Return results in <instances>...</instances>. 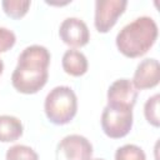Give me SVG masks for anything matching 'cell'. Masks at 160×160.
I'll return each mask as SVG.
<instances>
[{
	"mask_svg": "<svg viewBox=\"0 0 160 160\" xmlns=\"http://www.w3.org/2000/svg\"><path fill=\"white\" fill-rule=\"evenodd\" d=\"M2 71H4V62H2V60L0 59V75L2 74Z\"/></svg>",
	"mask_w": 160,
	"mask_h": 160,
	"instance_id": "cell-17",
	"label": "cell"
},
{
	"mask_svg": "<svg viewBox=\"0 0 160 160\" xmlns=\"http://www.w3.org/2000/svg\"><path fill=\"white\" fill-rule=\"evenodd\" d=\"M44 111L49 121L55 125L70 122L78 111V98L75 91L66 85L55 86L45 98Z\"/></svg>",
	"mask_w": 160,
	"mask_h": 160,
	"instance_id": "cell-3",
	"label": "cell"
},
{
	"mask_svg": "<svg viewBox=\"0 0 160 160\" xmlns=\"http://www.w3.org/2000/svg\"><path fill=\"white\" fill-rule=\"evenodd\" d=\"M94 160H104V159H94Z\"/></svg>",
	"mask_w": 160,
	"mask_h": 160,
	"instance_id": "cell-18",
	"label": "cell"
},
{
	"mask_svg": "<svg viewBox=\"0 0 160 160\" xmlns=\"http://www.w3.org/2000/svg\"><path fill=\"white\" fill-rule=\"evenodd\" d=\"M24 132L20 119L12 115H0V141L11 142L18 140Z\"/></svg>",
	"mask_w": 160,
	"mask_h": 160,
	"instance_id": "cell-11",
	"label": "cell"
},
{
	"mask_svg": "<svg viewBox=\"0 0 160 160\" xmlns=\"http://www.w3.org/2000/svg\"><path fill=\"white\" fill-rule=\"evenodd\" d=\"M158 38V25L150 16H140L126 24L116 35L118 50L126 58L146 54Z\"/></svg>",
	"mask_w": 160,
	"mask_h": 160,
	"instance_id": "cell-2",
	"label": "cell"
},
{
	"mask_svg": "<svg viewBox=\"0 0 160 160\" xmlns=\"http://www.w3.org/2000/svg\"><path fill=\"white\" fill-rule=\"evenodd\" d=\"M115 160H146L144 150L134 144H126L115 151Z\"/></svg>",
	"mask_w": 160,
	"mask_h": 160,
	"instance_id": "cell-14",
	"label": "cell"
},
{
	"mask_svg": "<svg viewBox=\"0 0 160 160\" xmlns=\"http://www.w3.org/2000/svg\"><path fill=\"white\" fill-rule=\"evenodd\" d=\"M159 99L160 95L155 94L152 96H150L145 105H144V115L145 119L148 120L149 124H151L155 128H159L160 125V119H159Z\"/></svg>",
	"mask_w": 160,
	"mask_h": 160,
	"instance_id": "cell-15",
	"label": "cell"
},
{
	"mask_svg": "<svg viewBox=\"0 0 160 160\" xmlns=\"http://www.w3.org/2000/svg\"><path fill=\"white\" fill-rule=\"evenodd\" d=\"M59 36L64 44L72 48L85 46L90 40L89 28L79 18H66L59 28Z\"/></svg>",
	"mask_w": 160,
	"mask_h": 160,
	"instance_id": "cell-7",
	"label": "cell"
},
{
	"mask_svg": "<svg viewBox=\"0 0 160 160\" xmlns=\"http://www.w3.org/2000/svg\"><path fill=\"white\" fill-rule=\"evenodd\" d=\"M16 41V35L12 30L0 26V52H5L10 50Z\"/></svg>",
	"mask_w": 160,
	"mask_h": 160,
	"instance_id": "cell-16",
	"label": "cell"
},
{
	"mask_svg": "<svg viewBox=\"0 0 160 160\" xmlns=\"http://www.w3.org/2000/svg\"><path fill=\"white\" fill-rule=\"evenodd\" d=\"M50 52L42 45L25 48L18 58V65L11 74L12 86L21 94H35L42 89L49 78Z\"/></svg>",
	"mask_w": 160,
	"mask_h": 160,
	"instance_id": "cell-1",
	"label": "cell"
},
{
	"mask_svg": "<svg viewBox=\"0 0 160 160\" xmlns=\"http://www.w3.org/2000/svg\"><path fill=\"white\" fill-rule=\"evenodd\" d=\"M132 126V109L106 105L101 114V129L106 136L120 139L129 134Z\"/></svg>",
	"mask_w": 160,
	"mask_h": 160,
	"instance_id": "cell-4",
	"label": "cell"
},
{
	"mask_svg": "<svg viewBox=\"0 0 160 160\" xmlns=\"http://www.w3.org/2000/svg\"><path fill=\"white\" fill-rule=\"evenodd\" d=\"M61 65L64 71L71 76L84 75L88 71V66H89L86 56L81 51L74 49H69L64 52Z\"/></svg>",
	"mask_w": 160,
	"mask_h": 160,
	"instance_id": "cell-10",
	"label": "cell"
},
{
	"mask_svg": "<svg viewBox=\"0 0 160 160\" xmlns=\"http://www.w3.org/2000/svg\"><path fill=\"white\" fill-rule=\"evenodd\" d=\"M6 160H39V155L32 148L18 144L8 149Z\"/></svg>",
	"mask_w": 160,
	"mask_h": 160,
	"instance_id": "cell-13",
	"label": "cell"
},
{
	"mask_svg": "<svg viewBox=\"0 0 160 160\" xmlns=\"http://www.w3.org/2000/svg\"><path fill=\"white\" fill-rule=\"evenodd\" d=\"M30 5L31 1L29 0H4L1 2L4 12L12 19H20L26 15Z\"/></svg>",
	"mask_w": 160,
	"mask_h": 160,
	"instance_id": "cell-12",
	"label": "cell"
},
{
	"mask_svg": "<svg viewBox=\"0 0 160 160\" xmlns=\"http://www.w3.org/2000/svg\"><path fill=\"white\" fill-rule=\"evenodd\" d=\"M55 156L56 160H90L92 145L85 136L71 134L59 141Z\"/></svg>",
	"mask_w": 160,
	"mask_h": 160,
	"instance_id": "cell-5",
	"label": "cell"
},
{
	"mask_svg": "<svg viewBox=\"0 0 160 160\" xmlns=\"http://www.w3.org/2000/svg\"><path fill=\"white\" fill-rule=\"evenodd\" d=\"M128 6L126 0H96L94 25L99 32H108L122 15Z\"/></svg>",
	"mask_w": 160,
	"mask_h": 160,
	"instance_id": "cell-6",
	"label": "cell"
},
{
	"mask_svg": "<svg viewBox=\"0 0 160 160\" xmlns=\"http://www.w3.org/2000/svg\"><path fill=\"white\" fill-rule=\"evenodd\" d=\"M160 80L159 61L154 58H148L140 61L132 76V85L136 90L155 88Z\"/></svg>",
	"mask_w": 160,
	"mask_h": 160,
	"instance_id": "cell-9",
	"label": "cell"
},
{
	"mask_svg": "<svg viewBox=\"0 0 160 160\" xmlns=\"http://www.w3.org/2000/svg\"><path fill=\"white\" fill-rule=\"evenodd\" d=\"M108 105L132 109L136 104L138 90L129 79H118L108 89Z\"/></svg>",
	"mask_w": 160,
	"mask_h": 160,
	"instance_id": "cell-8",
	"label": "cell"
}]
</instances>
